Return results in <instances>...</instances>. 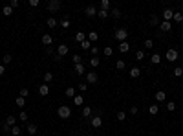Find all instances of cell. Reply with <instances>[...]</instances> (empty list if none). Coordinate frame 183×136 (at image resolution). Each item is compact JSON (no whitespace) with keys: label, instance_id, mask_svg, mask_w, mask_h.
I'll list each match as a JSON object with an SVG mask.
<instances>
[{"label":"cell","instance_id":"25","mask_svg":"<svg viewBox=\"0 0 183 136\" xmlns=\"http://www.w3.org/2000/svg\"><path fill=\"white\" fill-rule=\"evenodd\" d=\"M46 24H48V28H55V26H57V18H55V17H48Z\"/></svg>","mask_w":183,"mask_h":136},{"label":"cell","instance_id":"44","mask_svg":"<svg viewBox=\"0 0 183 136\" xmlns=\"http://www.w3.org/2000/svg\"><path fill=\"white\" fill-rule=\"evenodd\" d=\"M2 61H4V64H9V63L13 61V57H11L9 53H6V55H4V59H2Z\"/></svg>","mask_w":183,"mask_h":136},{"label":"cell","instance_id":"51","mask_svg":"<svg viewBox=\"0 0 183 136\" xmlns=\"http://www.w3.org/2000/svg\"><path fill=\"white\" fill-rule=\"evenodd\" d=\"M28 94H29V90H28V88H20V92H18V96H20V98H26Z\"/></svg>","mask_w":183,"mask_h":136},{"label":"cell","instance_id":"54","mask_svg":"<svg viewBox=\"0 0 183 136\" xmlns=\"http://www.w3.org/2000/svg\"><path fill=\"white\" fill-rule=\"evenodd\" d=\"M9 6H11L13 9H15V8H18V0H11V2H9Z\"/></svg>","mask_w":183,"mask_h":136},{"label":"cell","instance_id":"14","mask_svg":"<svg viewBox=\"0 0 183 136\" xmlns=\"http://www.w3.org/2000/svg\"><path fill=\"white\" fill-rule=\"evenodd\" d=\"M73 68H75V74H77V75H82V74L86 72V68H84V64H82V63H81V64H75Z\"/></svg>","mask_w":183,"mask_h":136},{"label":"cell","instance_id":"8","mask_svg":"<svg viewBox=\"0 0 183 136\" xmlns=\"http://www.w3.org/2000/svg\"><path fill=\"white\" fill-rule=\"evenodd\" d=\"M84 13H86V17H97V8L95 6H86Z\"/></svg>","mask_w":183,"mask_h":136},{"label":"cell","instance_id":"7","mask_svg":"<svg viewBox=\"0 0 183 136\" xmlns=\"http://www.w3.org/2000/svg\"><path fill=\"white\" fill-rule=\"evenodd\" d=\"M172 17H174V11H172V9H169V8H165V11H163V21L170 22Z\"/></svg>","mask_w":183,"mask_h":136},{"label":"cell","instance_id":"6","mask_svg":"<svg viewBox=\"0 0 183 136\" xmlns=\"http://www.w3.org/2000/svg\"><path fill=\"white\" fill-rule=\"evenodd\" d=\"M68 52H70L68 44H59V48H57V55H59V57H64V55H68Z\"/></svg>","mask_w":183,"mask_h":136},{"label":"cell","instance_id":"28","mask_svg":"<svg viewBox=\"0 0 183 136\" xmlns=\"http://www.w3.org/2000/svg\"><path fill=\"white\" fill-rule=\"evenodd\" d=\"M15 105H17V107H24V105H26V98H20V96H18L17 99H15Z\"/></svg>","mask_w":183,"mask_h":136},{"label":"cell","instance_id":"22","mask_svg":"<svg viewBox=\"0 0 183 136\" xmlns=\"http://www.w3.org/2000/svg\"><path fill=\"white\" fill-rule=\"evenodd\" d=\"M170 28H172V24L167 22V21H163V22L159 24V29H163V31H170Z\"/></svg>","mask_w":183,"mask_h":136},{"label":"cell","instance_id":"17","mask_svg":"<svg viewBox=\"0 0 183 136\" xmlns=\"http://www.w3.org/2000/svg\"><path fill=\"white\" fill-rule=\"evenodd\" d=\"M99 8H101V9H106V11H108V9L112 8L110 0H101V2H99Z\"/></svg>","mask_w":183,"mask_h":136},{"label":"cell","instance_id":"52","mask_svg":"<svg viewBox=\"0 0 183 136\" xmlns=\"http://www.w3.org/2000/svg\"><path fill=\"white\" fill-rule=\"evenodd\" d=\"M28 4H29V8H37V6H38V4H41V2H38V0H29Z\"/></svg>","mask_w":183,"mask_h":136},{"label":"cell","instance_id":"55","mask_svg":"<svg viewBox=\"0 0 183 136\" xmlns=\"http://www.w3.org/2000/svg\"><path fill=\"white\" fill-rule=\"evenodd\" d=\"M6 74V66H4V64H0V75H4Z\"/></svg>","mask_w":183,"mask_h":136},{"label":"cell","instance_id":"38","mask_svg":"<svg viewBox=\"0 0 183 136\" xmlns=\"http://www.w3.org/2000/svg\"><path fill=\"white\" fill-rule=\"evenodd\" d=\"M66 96H68V98H75V88H73V87H68V88H66Z\"/></svg>","mask_w":183,"mask_h":136},{"label":"cell","instance_id":"27","mask_svg":"<svg viewBox=\"0 0 183 136\" xmlns=\"http://www.w3.org/2000/svg\"><path fill=\"white\" fill-rule=\"evenodd\" d=\"M11 136H22V131L18 125H15V127H11Z\"/></svg>","mask_w":183,"mask_h":136},{"label":"cell","instance_id":"15","mask_svg":"<svg viewBox=\"0 0 183 136\" xmlns=\"http://www.w3.org/2000/svg\"><path fill=\"white\" fill-rule=\"evenodd\" d=\"M86 39H88V41H90V42H97L99 35H97V31H90V33L86 35Z\"/></svg>","mask_w":183,"mask_h":136},{"label":"cell","instance_id":"29","mask_svg":"<svg viewBox=\"0 0 183 136\" xmlns=\"http://www.w3.org/2000/svg\"><path fill=\"white\" fill-rule=\"evenodd\" d=\"M2 13L6 15V17H11V15H13V8H11V6H4V9H2Z\"/></svg>","mask_w":183,"mask_h":136},{"label":"cell","instance_id":"50","mask_svg":"<svg viewBox=\"0 0 183 136\" xmlns=\"http://www.w3.org/2000/svg\"><path fill=\"white\" fill-rule=\"evenodd\" d=\"M79 90H81V92H86V90H88V85L86 83H79V87H77Z\"/></svg>","mask_w":183,"mask_h":136},{"label":"cell","instance_id":"42","mask_svg":"<svg viewBox=\"0 0 183 136\" xmlns=\"http://www.w3.org/2000/svg\"><path fill=\"white\" fill-rule=\"evenodd\" d=\"M174 75H176V77H181V75H183V68L181 66H176L174 68Z\"/></svg>","mask_w":183,"mask_h":136},{"label":"cell","instance_id":"30","mask_svg":"<svg viewBox=\"0 0 183 136\" xmlns=\"http://www.w3.org/2000/svg\"><path fill=\"white\" fill-rule=\"evenodd\" d=\"M88 116H92V107H82V118H88Z\"/></svg>","mask_w":183,"mask_h":136},{"label":"cell","instance_id":"26","mask_svg":"<svg viewBox=\"0 0 183 136\" xmlns=\"http://www.w3.org/2000/svg\"><path fill=\"white\" fill-rule=\"evenodd\" d=\"M97 17H99V18H103V21H105L106 17H110V13H108L106 9H99V11H97Z\"/></svg>","mask_w":183,"mask_h":136},{"label":"cell","instance_id":"3","mask_svg":"<svg viewBox=\"0 0 183 136\" xmlns=\"http://www.w3.org/2000/svg\"><path fill=\"white\" fill-rule=\"evenodd\" d=\"M61 8H62V2H61V0H49V2H48V11H49V13H57Z\"/></svg>","mask_w":183,"mask_h":136},{"label":"cell","instance_id":"24","mask_svg":"<svg viewBox=\"0 0 183 136\" xmlns=\"http://www.w3.org/2000/svg\"><path fill=\"white\" fill-rule=\"evenodd\" d=\"M6 123L9 125V127H15V125H17V118H15V116H7V118H6Z\"/></svg>","mask_w":183,"mask_h":136},{"label":"cell","instance_id":"5","mask_svg":"<svg viewBox=\"0 0 183 136\" xmlns=\"http://www.w3.org/2000/svg\"><path fill=\"white\" fill-rule=\"evenodd\" d=\"M97 81H99V75H97V72L90 70V72L86 74V85H95Z\"/></svg>","mask_w":183,"mask_h":136},{"label":"cell","instance_id":"2","mask_svg":"<svg viewBox=\"0 0 183 136\" xmlns=\"http://www.w3.org/2000/svg\"><path fill=\"white\" fill-rule=\"evenodd\" d=\"M57 114H59V118H62V120H68L72 116V109L68 107V105H61V107L57 109Z\"/></svg>","mask_w":183,"mask_h":136},{"label":"cell","instance_id":"10","mask_svg":"<svg viewBox=\"0 0 183 136\" xmlns=\"http://www.w3.org/2000/svg\"><path fill=\"white\" fill-rule=\"evenodd\" d=\"M165 98H167L165 90H157V92H156V101L157 103H163V101H165Z\"/></svg>","mask_w":183,"mask_h":136},{"label":"cell","instance_id":"33","mask_svg":"<svg viewBox=\"0 0 183 136\" xmlns=\"http://www.w3.org/2000/svg\"><path fill=\"white\" fill-rule=\"evenodd\" d=\"M172 21H174V22H178V24H180V22H183V15H181L180 11H178V13H174V17H172Z\"/></svg>","mask_w":183,"mask_h":136},{"label":"cell","instance_id":"21","mask_svg":"<svg viewBox=\"0 0 183 136\" xmlns=\"http://www.w3.org/2000/svg\"><path fill=\"white\" fill-rule=\"evenodd\" d=\"M150 63H152V64H159V63H161V55H159V53H152Z\"/></svg>","mask_w":183,"mask_h":136},{"label":"cell","instance_id":"31","mask_svg":"<svg viewBox=\"0 0 183 136\" xmlns=\"http://www.w3.org/2000/svg\"><path fill=\"white\" fill-rule=\"evenodd\" d=\"M28 133L29 134H37V125L35 123H28Z\"/></svg>","mask_w":183,"mask_h":136},{"label":"cell","instance_id":"43","mask_svg":"<svg viewBox=\"0 0 183 136\" xmlns=\"http://www.w3.org/2000/svg\"><path fill=\"white\" fill-rule=\"evenodd\" d=\"M117 120H119V122H125V120H126V112L119 110V112H117Z\"/></svg>","mask_w":183,"mask_h":136},{"label":"cell","instance_id":"19","mask_svg":"<svg viewBox=\"0 0 183 136\" xmlns=\"http://www.w3.org/2000/svg\"><path fill=\"white\" fill-rule=\"evenodd\" d=\"M51 42H53L51 35H48V33H46V35H42V44H46V48H48V46H49V44H51Z\"/></svg>","mask_w":183,"mask_h":136},{"label":"cell","instance_id":"11","mask_svg":"<svg viewBox=\"0 0 183 136\" xmlns=\"http://www.w3.org/2000/svg\"><path fill=\"white\" fill-rule=\"evenodd\" d=\"M73 103H75L77 107H82V105H84V98H82L81 94H75V98H73Z\"/></svg>","mask_w":183,"mask_h":136},{"label":"cell","instance_id":"39","mask_svg":"<svg viewBox=\"0 0 183 136\" xmlns=\"http://www.w3.org/2000/svg\"><path fill=\"white\" fill-rule=\"evenodd\" d=\"M72 61H73V64H81L82 63V57H81V55H73V57H72Z\"/></svg>","mask_w":183,"mask_h":136},{"label":"cell","instance_id":"32","mask_svg":"<svg viewBox=\"0 0 183 136\" xmlns=\"http://www.w3.org/2000/svg\"><path fill=\"white\" fill-rule=\"evenodd\" d=\"M148 112H150L152 116H156L157 112H159V107H157L156 103H154V105H150V109H148Z\"/></svg>","mask_w":183,"mask_h":136},{"label":"cell","instance_id":"41","mask_svg":"<svg viewBox=\"0 0 183 136\" xmlns=\"http://www.w3.org/2000/svg\"><path fill=\"white\" fill-rule=\"evenodd\" d=\"M125 66H126V64H125V61H123V59H119V61L115 63V68H117V70H125Z\"/></svg>","mask_w":183,"mask_h":136},{"label":"cell","instance_id":"9","mask_svg":"<svg viewBox=\"0 0 183 136\" xmlns=\"http://www.w3.org/2000/svg\"><path fill=\"white\" fill-rule=\"evenodd\" d=\"M101 125H103V118H101V116H93V118H92V127L99 129Z\"/></svg>","mask_w":183,"mask_h":136},{"label":"cell","instance_id":"1","mask_svg":"<svg viewBox=\"0 0 183 136\" xmlns=\"http://www.w3.org/2000/svg\"><path fill=\"white\" fill-rule=\"evenodd\" d=\"M113 37H115V41H119V42H125L126 39H128V31L125 28H117L115 31H113Z\"/></svg>","mask_w":183,"mask_h":136},{"label":"cell","instance_id":"46","mask_svg":"<svg viewBox=\"0 0 183 136\" xmlns=\"http://www.w3.org/2000/svg\"><path fill=\"white\" fill-rule=\"evenodd\" d=\"M2 131H4V133H7V134H11V127H9V125H7L6 122L2 123Z\"/></svg>","mask_w":183,"mask_h":136},{"label":"cell","instance_id":"35","mask_svg":"<svg viewBox=\"0 0 183 136\" xmlns=\"http://www.w3.org/2000/svg\"><path fill=\"white\" fill-rule=\"evenodd\" d=\"M99 63H101V59H99V57H92V59H90V66H92V68L99 66Z\"/></svg>","mask_w":183,"mask_h":136},{"label":"cell","instance_id":"49","mask_svg":"<svg viewBox=\"0 0 183 136\" xmlns=\"http://www.w3.org/2000/svg\"><path fill=\"white\" fill-rule=\"evenodd\" d=\"M61 26H62L64 29H66V28H70V21H68V18H62V21H61Z\"/></svg>","mask_w":183,"mask_h":136},{"label":"cell","instance_id":"16","mask_svg":"<svg viewBox=\"0 0 183 136\" xmlns=\"http://www.w3.org/2000/svg\"><path fill=\"white\" fill-rule=\"evenodd\" d=\"M128 74H130V77H139V75H141V70L139 68H137V66H134V68H130V72H128Z\"/></svg>","mask_w":183,"mask_h":136},{"label":"cell","instance_id":"18","mask_svg":"<svg viewBox=\"0 0 183 136\" xmlns=\"http://www.w3.org/2000/svg\"><path fill=\"white\" fill-rule=\"evenodd\" d=\"M128 50H130V44H128L126 41H125V42H119V52H121V53H126Z\"/></svg>","mask_w":183,"mask_h":136},{"label":"cell","instance_id":"47","mask_svg":"<svg viewBox=\"0 0 183 136\" xmlns=\"http://www.w3.org/2000/svg\"><path fill=\"white\" fill-rule=\"evenodd\" d=\"M103 52H105V55H106V57H110V55L113 53V50H112L110 46H105V50H103Z\"/></svg>","mask_w":183,"mask_h":136},{"label":"cell","instance_id":"40","mask_svg":"<svg viewBox=\"0 0 183 136\" xmlns=\"http://www.w3.org/2000/svg\"><path fill=\"white\" fill-rule=\"evenodd\" d=\"M51 79H53V74L51 72H46V74H44V83H49V81H51Z\"/></svg>","mask_w":183,"mask_h":136},{"label":"cell","instance_id":"48","mask_svg":"<svg viewBox=\"0 0 183 136\" xmlns=\"http://www.w3.org/2000/svg\"><path fill=\"white\" fill-rule=\"evenodd\" d=\"M167 110H170V112H172V110H176V103L174 101H169V103H167Z\"/></svg>","mask_w":183,"mask_h":136},{"label":"cell","instance_id":"20","mask_svg":"<svg viewBox=\"0 0 183 136\" xmlns=\"http://www.w3.org/2000/svg\"><path fill=\"white\" fill-rule=\"evenodd\" d=\"M143 48H145V50H152V48H154L152 39H145V41H143Z\"/></svg>","mask_w":183,"mask_h":136},{"label":"cell","instance_id":"37","mask_svg":"<svg viewBox=\"0 0 183 136\" xmlns=\"http://www.w3.org/2000/svg\"><path fill=\"white\" fill-rule=\"evenodd\" d=\"M143 59H145V52H143V50H137L136 52V61H143Z\"/></svg>","mask_w":183,"mask_h":136},{"label":"cell","instance_id":"36","mask_svg":"<svg viewBox=\"0 0 183 136\" xmlns=\"http://www.w3.org/2000/svg\"><path fill=\"white\" fill-rule=\"evenodd\" d=\"M150 26H159V17H157V15L150 17Z\"/></svg>","mask_w":183,"mask_h":136},{"label":"cell","instance_id":"56","mask_svg":"<svg viewBox=\"0 0 183 136\" xmlns=\"http://www.w3.org/2000/svg\"><path fill=\"white\" fill-rule=\"evenodd\" d=\"M130 114H137V107L134 105V107H130Z\"/></svg>","mask_w":183,"mask_h":136},{"label":"cell","instance_id":"23","mask_svg":"<svg viewBox=\"0 0 183 136\" xmlns=\"http://www.w3.org/2000/svg\"><path fill=\"white\" fill-rule=\"evenodd\" d=\"M82 41H86V35L82 33V31H77V35H75V42H79V44H81Z\"/></svg>","mask_w":183,"mask_h":136},{"label":"cell","instance_id":"13","mask_svg":"<svg viewBox=\"0 0 183 136\" xmlns=\"http://www.w3.org/2000/svg\"><path fill=\"white\" fill-rule=\"evenodd\" d=\"M38 94H41V96H48V94H49V87H48L46 83L38 87Z\"/></svg>","mask_w":183,"mask_h":136},{"label":"cell","instance_id":"4","mask_svg":"<svg viewBox=\"0 0 183 136\" xmlns=\"http://www.w3.org/2000/svg\"><path fill=\"white\" fill-rule=\"evenodd\" d=\"M178 57H180V53H178V50H174V48H170V50H167V53H165V59L169 63H174V61H178Z\"/></svg>","mask_w":183,"mask_h":136},{"label":"cell","instance_id":"53","mask_svg":"<svg viewBox=\"0 0 183 136\" xmlns=\"http://www.w3.org/2000/svg\"><path fill=\"white\" fill-rule=\"evenodd\" d=\"M90 52H92V55H93V57H97V53H99V48H97V46H92V48H90Z\"/></svg>","mask_w":183,"mask_h":136},{"label":"cell","instance_id":"34","mask_svg":"<svg viewBox=\"0 0 183 136\" xmlns=\"http://www.w3.org/2000/svg\"><path fill=\"white\" fill-rule=\"evenodd\" d=\"M79 46H81L82 50H90V48H92V42H90V41H88V39H86V41H82L81 44H79Z\"/></svg>","mask_w":183,"mask_h":136},{"label":"cell","instance_id":"45","mask_svg":"<svg viewBox=\"0 0 183 136\" xmlns=\"http://www.w3.org/2000/svg\"><path fill=\"white\" fill-rule=\"evenodd\" d=\"M18 120H20V122H28V112H24V110H22V112L18 114Z\"/></svg>","mask_w":183,"mask_h":136},{"label":"cell","instance_id":"12","mask_svg":"<svg viewBox=\"0 0 183 136\" xmlns=\"http://www.w3.org/2000/svg\"><path fill=\"white\" fill-rule=\"evenodd\" d=\"M110 17H112V18H115V21H117V18H121V9H119V8H112Z\"/></svg>","mask_w":183,"mask_h":136}]
</instances>
